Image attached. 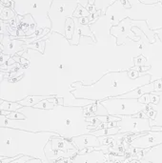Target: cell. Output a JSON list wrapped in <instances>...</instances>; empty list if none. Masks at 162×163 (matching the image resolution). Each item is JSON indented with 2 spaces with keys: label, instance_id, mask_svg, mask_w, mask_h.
Wrapping results in <instances>:
<instances>
[{
  "label": "cell",
  "instance_id": "cell-1",
  "mask_svg": "<svg viewBox=\"0 0 162 163\" xmlns=\"http://www.w3.org/2000/svg\"><path fill=\"white\" fill-rule=\"evenodd\" d=\"M88 106L55 105L52 110L22 107L17 112L25 116L24 120H11L0 115V127L19 129L28 132L55 133L61 138L91 134L102 122L95 117H88Z\"/></svg>",
  "mask_w": 162,
  "mask_h": 163
},
{
  "label": "cell",
  "instance_id": "cell-2",
  "mask_svg": "<svg viewBox=\"0 0 162 163\" xmlns=\"http://www.w3.org/2000/svg\"><path fill=\"white\" fill-rule=\"evenodd\" d=\"M151 83V75L146 74L136 79L130 78L128 70L108 72L92 85L74 82L71 86V94L79 99L95 102L121 96L137 88Z\"/></svg>",
  "mask_w": 162,
  "mask_h": 163
},
{
  "label": "cell",
  "instance_id": "cell-3",
  "mask_svg": "<svg viewBox=\"0 0 162 163\" xmlns=\"http://www.w3.org/2000/svg\"><path fill=\"white\" fill-rule=\"evenodd\" d=\"M55 133L28 132L19 129L0 127V156L12 158L20 156L38 158L43 163H51L46 157L45 147Z\"/></svg>",
  "mask_w": 162,
  "mask_h": 163
},
{
  "label": "cell",
  "instance_id": "cell-4",
  "mask_svg": "<svg viewBox=\"0 0 162 163\" xmlns=\"http://www.w3.org/2000/svg\"><path fill=\"white\" fill-rule=\"evenodd\" d=\"M53 0H13V10L16 14L24 17L30 14L36 25V31L52 29L48 16Z\"/></svg>",
  "mask_w": 162,
  "mask_h": 163
},
{
  "label": "cell",
  "instance_id": "cell-5",
  "mask_svg": "<svg viewBox=\"0 0 162 163\" xmlns=\"http://www.w3.org/2000/svg\"><path fill=\"white\" fill-rule=\"evenodd\" d=\"M79 5V0H53L48 16L52 22L51 32H57L66 36L65 27L68 18L74 17V13Z\"/></svg>",
  "mask_w": 162,
  "mask_h": 163
},
{
  "label": "cell",
  "instance_id": "cell-6",
  "mask_svg": "<svg viewBox=\"0 0 162 163\" xmlns=\"http://www.w3.org/2000/svg\"><path fill=\"white\" fill-rule=\"evenodd\" d=\"M107 111L108 116L121 117V116H135L141 112L148 110V105L141 104L138 99L131 98H108L98 102Z\"/></svg>",
  "mask_w": 162,
  "mask_h": 163
},
{
  "label": "cell",
  "instance_id": "cell-7",
  "mask_svg": "<svg viewBox=\"0 0 162 163\" xmlns=\"http://www.w3.org/2000/svg\"><path fill=\"white\" fill-rule=\"evenodd\" d=\"M120 121L117 122L119 129V134L140 135L152 131L149 118H137L132 116H121Z\"/></svg>",
  "mask_w": 162,
  "mask_h": 163
},
{
  "label": "cell",
  "instance_id": "cell-8",
  "mask_svg": "<svg viewBox=\"0 0 162 163\" xmlns=\"http://www.w3.org/2000/svg\"><path fill=\"white\" fill-rule=\"evenodd\" d=\"M162 143V132L151 131L138 135L130 142V147L138 150H148Z\"/></svg>",
  "mask_w": 162,
  "mask_h": 163
},
{
  "label": "cell",
  "instance_id": "cell-9",
  "mask_svg": "<svg viewBox=\"0 0 162 163\" xmlns=\"http://www.w3.org/2000/svg\"><path fill=\"white\" fill-rule=\"evenodd\" d=\"M26 43L19 39H11L10 35H1V54L12 57L20 52H27Z\"/></svg>",
  "mask_w": 162,
  "mask_h": 163
},
{
  "label": "cell",
  "instance_id": "cell-10",
  "mask_svg": "<svg viewBox=\"0 0 162 163\" xmlns=\"http://www.w3.org/2000/svg\"><path fill=\"white\" fill-rule=\"evenodd\" d=\"M68 141L73 143L79 151H82L85 148H89V147L95 149L101 146V143H100L98 137H96L91 134L72 137V138L68 139Z\"/></svg>",
  "mask_w": 162,
  "mask_h": 163
},
{
  "label": "cell",
  "instance_id": "cell-11",
  "mask_svg": "<svg viewBox=\"0 0 162 163\" xmlns=\"http://www.w3.org/2000/svg\"><path fill=\"white\" fill-rule=\"evenodd\" d=\"M108 155L104 151H93L83 155H76L72 158V163H105Z\"/></svg>",
  "mask_w": 162,
  "mask_h": 163
},
{
  "label": "cell",
  "instance_id": "cell-12",
  "mask_svg": "<svg viewBox=\"0 0 162 163\" xmlns=\"http://www.w3.org/2000/svg\"><path fill=\"white\" fill-rule=\"evenodd\" d=\"M74 18V36L72 38V40L69 42L71 45H78L79 44V41H80V38L81 36H91V38L93 40H94L95 42V39H94V36L93 35V31H91V27L90 25H82L78 22V19L77 18Z\"/></svg>",
  "mask_w": 162,
  "mask_h": 163
},
{
  "label": "cell",
  "instance_id": "cell-13",
  "mask_svg": "<svg viewBox=\"0 0 162 163\" xmlns=\"http://www.w3.org/2000/svg\"><path fill=\"white\" fill-rule=\"evenodd\" d=\"M152 93H155V95L159 96V102L156 105H154L151 103L148 105V110H153L156 113L155 119V120L150 119V125L151 127H154V126L162 127V92H155Z\"/></svg>",
  "mask_w": 162,
  "mask_h": 163
},
{
  "label": "cell",
  "instance_id": "cell-14",
  "mask_svg": "<svg viewBox=\"0 0 162 163\" xmlns=\"http://www.w3.org/2000/svg\"><path fill=\"white\" fill-rule=\"evenodd\" d=\"M155 93L154 82H151L147 85H144L140 88H137L132 92H130L126 94L118 96V98H131V99H138L145 93Z\"/></svg>",
  "mask_w": 162,
  "mask_h": 163
},
{
  "label": "cell",
  "instance_id": "cell-15",
  "mask_svg": "<svg viewBox=\"0 0 162 163\" xmlns=\"http://www.w3.org/2000/svg\"><path fill=\"white\" fill-rule=\"evenodd\" d=\"M56 95H29L25 99H21L18 103L23 107H35L40 101L45 99H53L55 98Z\"/></svg>",
  "mask_w": 162,
  "mask_h": 163
},
{
  "label": "cell",
  "instance_id": "cell-16",
  "mask_svg": "<svg viewBox=\"0 0 162 163\" xmlns=\"http://www.w3.org/2000/svg\"><path fill=\"white\" fill-rule=\"evenodd\" d=\"M143 158L151 161L152 163H162V143L155 147L148 149Z\"/></svg>",
  "mask_w": 162,
  "mask_h": 163
},
{
  "label": "cell",
  "instance_id": "cell-17",
  "mask_svg": "<svg viewBox=\"0 0 162 163\" xmlns=\"http://www.w3.org/2000/svg\"><path fill=\"white\" fill-rule=\"evenodd\" d=\"M119 134V129L118 127H112V128H106V129H100V130H95V131L92 132L91 135L96 137H112Z\"/></svg>",
  "mask_w": 162,
  "mask_h": 163
},
{
  "label": "cell",
  "instance_id": "cell-18",
  "mask_svg": "<svg viewBox=\"0 0 162 163\" xmlns=\"http://www.w3.org/2000/svg\"><path fill=\"white\" fill-rule=\"evenodd\" d=\"M16 12H14L13 9L10 7H4L1 5V10H0V19L4 22H8L11 20H13L16 18Z\"/></svg>",
  "mask_w": 162,
  "mask_h": 163
},
{
  "label": "cell",
  "instance_id": "cell-19",
  "mask_svg": "<svg viewBox=\"0 0 162 163\" xmlns=\"http://www.w3.org/2000/svg\"><path fill=\"white\" fill-rule=\"evenodd\" d=\"M23 106H21L18 102H12L8 100L1 99L0 101V110L6 111V112H17L19 109H21Z\"/></svg>",
  "mask_w": 162,
  "mask_h": 163
},
{
  "label": "cell",
  "instance_id": "cell-20",
  "mask_svg": "<svg viewBox=\"0 0 162 163\" xmlns=\"http://www.w3.org/2000/svg\"><path fill=\"white\" fill-rule=\"evenodd\" d=\"M116 1H110V0H94V7L96 11L101 12V17L106 14V12L109 7L113 5Z\"/></svg>",
  "mask_w": 162,
  "mask_h": 163
},
{
  "label": "cell",
  "instance_id": "cell-21",
  "mask_svg": "<svg viewBox=\"0 0 162 163\" xmlns=\"http://www.w3.org/2000/svg\"><path fill=\"white\" fill-rule=\"evenodd\" d=\"M65 32H66V38L68 40V42H70L74 36V18H68L67 22H66V27H65Z\"/></svg>",
  "mask_w": 162,
  "mask_h": 163
},
{
  "label": "cell",
  "instance_id": "cell-22",
  "mask_svg": "<svg viewBox=\"0 0 162 163\" xmlns=\"http://www.w3.org/2000/svg\"><path fill=\"white\" fill-rule=\"evenodd\" d=\"M46 42H47V40L41 39V40L36 41V42L31 43V44H26V48H27V50H31V49H36V50H38L41 54H43Z\"/></svg>",
  "mask_w": 162,
  "mask_h": 163
},
{
  "label": "cell",
  "instance_id": "cell-23",
  "mask_svg": "<svg viewBox=\"0 0 162 163\" xmlns=\"http://www.w3.org/2000/svg\"><path fill=\"white\" fill-rule=\"evenodd\" d=\"M88 16H90V12L82 6L78 5V7L76 8L75 12L74 13V18H81V17H88Z\"/></svg>",
  "mask_w": 162,
  "mask_h": 163
},
{
  "label": "cell",
  "instance_id": "cell-24",
  "mask_svg": "<svg viewBox=\"0 0 162 163\" xmlns=\"http://www.w3.org/2000/svg\"><path fill=\"white\" fill-rule=\"evenodd\" d=\"M55 106V103L53 102H50L48 99H45V100H42L40 101L38 104H36L34 108H36V109H43V110H52L54 109Z\"/></svg>",
  "mask_w": 162,
  "mask_h": 163
},
{
  "label": "cell",
  "instance_id": "cell-25",
  "mask_svg": "<svg viewBox=\"0 0 162 163\" xmlns=\"http://www.w3.org/2000/svg\"><path fill=\"white\" fill-rule=\"evenodd\" d=\"M134 60V65L136 68H141V67H146V63H147V58H146L144 55H140L135 58H133Z\"/></svg>",
  "mask_w": 162,
  "mask_h": 163
},
{
  "label": "cell",
  "instance_id": "cell-26",
  "mask_svg": "<svg viewBox=\"0 0 162 163\" xmlns=\"http://www.w3.org/2000/svg\"><path fill=\"white\" fill-rule=\"evenodd\" d=\"M138 101L141 104H145V105H149L151 103V94L150 93H145L143 94L140 98H138Z\"/></svg>",
  "mask_w": 162,
  "mask_h": 163
},
{
  "label": "cell",
  "instance_id": "cell-27",
  "mask_svg": "<svg viewBox=\"0 0 162 163\" xmlns=\"http://www.w3.org/2000/svg\"><path fill=\"white\" fill-rule=\"evenodd\" d=\"M128 74L130 76V78H132V79H136L138 77H140V73L133 68H131L130 70H128Z\"/></svg>",
  "mask_w": 162,
  "mask_h": 163
},
{
  "label": "cell",
  "instance_id": "cell-28",
  "mask_svg": "<svg viewBox=\"0 0 162 163\" xmlns=\"http://www.w3.org/2000/svg\"><path fill=\"white\" fill-rule=\"evenodd\" d=\"M31 157H30V156H20L19 158L15 159V160H13V161H11V162H9V163H26L27 161H29V160H31Z\"/></svg>",
  "mask_w": 162,
  "mask_h": 163
},
{
  "label": "cell",
  "instance_id": "cell-29",
  "mask_svg": "<svg viewBox=\"0 0 162 163\" xmlns=\"http://www.w3.org/2000/svg\"><path fill=\"white\" fill-rule=\"evenodd\" d=\"M155 92H162V79L155 80L154 82Z\"/></svg>",
  "mask_w": 162,
  "mask_h": 163
},
{
  "label": "cell",
  "instance_id": "cell-30",
  "mask_svg": "<svg viewBox=\"0 0 162 163\" xmlns=\"http://www.w3.org/2000/svg\"><path fill=\"white\" fill-rule=\"evenodd\" d=\"M146 115H147V117L151 120H155V117H156V113L153 110H147L145 112Z\"/></svg>",
  "mask_w": 162,
  "mask_h": 163
},
{
  "label": "cell",
  "instance_id": "cell-31",
  "mask_svg": "<svg viewBox=\"0 0 162 163\" xmlns=\"http://www.w3.org/2000/svg\"><path fill=\"white\" fill-rule=\"evenodd\" d=\"M11 58H12L11 55H6L1 54V66H5Z\"/></svg>",
  "mask_w": 162,
  "mask_h": 163
},
{
  "label": "cell",
  "instance_id": "cell-32",
  "mask_svg": "<svg viewBox=\"0 0 162 163\" xmlns=\"http://www.w3.org/2000/svg\"><path fill=\"white\" fill-rule=\"evenodd\" d=\"M140 3L142 4H147L148 6H154V5H156L159 3L158 0H150V1H147V0H141Z\"/></svg>",
  "mask_w": 162,
  "mask_h": 163
},
{
  "label": "cell",
  "instance_id": "cell-33",
  "mask_svg": "<svg viewBox=\"0 0 162 163\" xmlns=\"http://www.w3.org/2000/svg\"><path fill=\"white\" fill-rule=\"evenodd\" d=\"M151 94V104L156 105L159 102V96L155 95V93H150Z\"/></svg>",
  "mask_w": 162,
  "mask_h": 163
},
{
  "label": "cell",
  "instance_id": "cell-34",
  "mask_svg": "<svg viewBox=\"0 0 162 163\" xmlns=\"http://www.w3.org/2000/svg\"><path fill=\"white\" fill-rule=\"evenodd\" d=\"M86 10L90 12V14H94L97 12L96 9H95V7L94 6H92V5H88L87 8H86Z\"/></svg>",
  "mask_w": 162,
  "mask_h": 163
},
{
  "label": "cell",
  "instance_id": "cell-35",
  "mask_svg": "<svg viewBox=\"0 0 162 163\" xmlns=\"http://www.w3.org/2000/svg\"><path fill=\"white\" fill-rule=\"evenodd\" d=\"M154 32H155V36H157V37L159 38V40L162 42V28L154 31Z\"/></svg>",
  "mask_w": 162,
  "mask_h": 163
},
{
  "label": "cell",
  "instance_id": "cell-36",
  "mask_svg": "<svg viewBox=\"0 0 162 163\" xmlns=\"http://www.w3.org/2000/svg\"><path fill=\"white\" fill-rule=\"evenodd\" d=\"M79 5L86 9L87 6L89 5V0H79Z\"/></svg>",
  "mask_w": 162,
  "mask_h": 163
},
{
  "label": "cell",
  "instance_id": "cell-37",
  "mask_svg": "<svg viewBox=\"0 0 162 163\" xmlns=\"http://www.w3.org/2000/svg\"><path fill=\"white\" fill-rule=\"evenodd\" d=\"M26 163H43V162L40 159H38V158H31V160L27 161Z\"/></svg>",
  "mask_w": 162,
  "mask_h": 163
},
{
  "label": "cell",
  "instance_id": "cell-38",
  "mask_svg": "<svg viewBox=\"0 0 162 163\" xmlns=\"http://www.w3.org/2000/svg\"><path fill=\"white\" fill-rule=\"evenodd\" d=\"M140 162H141V163H152L151 161H148V160H146V159H144V158H143V159H140Z\"/></svg>",
  "mask_w": 162,
  "mask_h": 163
},
{
  "label": "cell",
  "instance_id": "cell-39",
  "mask_svg": "<svg viewBox=\"0 0 162 163\" xmlns=\"http://www.w3.org/2000/svg\"><path fill=\"white\" fill-rule=\"evenodd\" d=\"M57 68L58 69H63L64 68V65L63 64H59V65H57Z\"/></svg>",
  "mask_w": 162,
  "mask_h": 163
}]
</instances>
